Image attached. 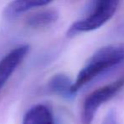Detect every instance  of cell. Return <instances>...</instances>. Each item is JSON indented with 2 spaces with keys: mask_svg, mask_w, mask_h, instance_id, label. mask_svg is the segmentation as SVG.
<instances>
[{
  "mask_svg": "<svg viewBox=\"0 0 124 124\" xmlns=\"http://www.w3.org/2000/svg\"><path fill=\"white\" fill-rule=\"evenodd\" d=\"M124 60V43H111L97 49L87 60L72 85V92L75 94L103 71Z\"/></svg>",
  "mask_w": 124,
  "mask_h": 124,
  "instance_id": "1",
  "label": "cell"
},
{
  "mask_svg": "<svg viewBox=\"0 0 124 124\" xmlns=\"http://www.w3.org/2000/svg\"><path fill=\"white\" fill-rule=\"evenodd\" d=\"M118 1H96L91 11L86 17L75 21L68 30L71 37L80 32L94 31L108 21L114 15L119 5Z\"/></svg>",
  "mask_w": 124,
  "mask_h": 124,
  "instance_id": "2",
  "label": "cell"
},
{
  "mask_svg": "<svg viewBox=\"0 0 124 124\" xmlns=\"http://www.w3.org/2000/svg\"><path fill=\"white\" fill-rule=\"evenodd\" d=\"M124 86V76L92 91L85 99L81 108V123L92 124L98 109Z\"/></svg>",
  "mask_w": 124,
  "mask_h": 124,
  "instance_id": "3",
  "label": "cell"
},
{
  "mask_svg": "<svg viewBox=\"0 0 124 124\" xmlns=\"http://www.w3.org/2000/svg\"><path fill=\"white\" fill-rule=\"evenodd\" d=\"M28 51V45H20L10 50L0 60V91L3 89L14 71L25 58Z\"/></svg>",
  "mask_w": 124,
  "mask_h": 124,
  "instance_id": "4",
  "label": "cell"
},
{
  "mask_svg": "<svg viewBox=\"0 0 124 124\" xmlns=\"http://www.w3.org/2000/svg\"><path fill=\"white\" fill-rule=\"evenodd\" d=\"M45 7V6H44ZM41 7V10L29 15L25 19V26L31 29L40 30L52 26L58 19V12L52 8Z\"/></svg>",
  "mask_w": 124,
  "mask_h": 124,
  "instance_id": "5",
  "label": "cell"
},
{
  "mask_svg": "<svg viewBox=\"0 0 124 124\" xmlns=\"http://www.w3.org/2000/svg\"><path fill=\"white\" fill-rule=\"evenodd\" d=\"M22 124H55L51 110L45 105H36L25 113Z\"/></svg>",
  "mask_w": 124,
  "mask_h": 124,
  "instance_id": "6",
  "label": "cell"
},
{
  "mask_svg": "<svg viewBox=\"0 0 124 124\" xmlns=\"http://www.w3.org/2000/svg\"><path fill=\"white\" fill-rule=\"evenodd\" d=\"M49 3L50 2L48 1H13L5 7L3 15L8 19L15 18L24 12L29 11L33 9L41 8Z\"/></svg>",
  "mask_w": 124,
  "mask_h": 124,
  "instance_id": "7",
  "label": "cell"
},
{
  "mask_svg": "<svg viewBox=\"0 0 124 124\" xmlns=\"http://www.w3.org/2000/svg\"><path fill=\"white\" fill-rule=\"evenodd\" d=\"M73 83L69 76L64 73L55 74L50 79L48 86L53 93L58 94L65 99H72L74 94L72 92Z\"/></svg>",
  "mask_w": 124,
  "mask_h": 124,
  "instance_id": "8",
  "label": "cell"
},
{
  "mask_svg": "<svg viewBox=\"0 0 124 124\" xmlns=\"http://www.w3.org/2000/svg\"><path fill=\"white\" fill-rule=\"evenodd\" d=\"M102 124H117V114L115 109H110L103 118Z\"/></svg>",
  "mask_w": 124,
  "mask_h": 124,
  "instance_id": "9",
  "label": "cell"
}]
</instances>
